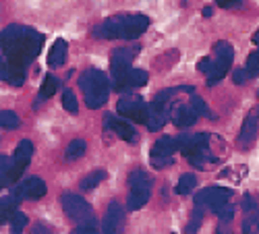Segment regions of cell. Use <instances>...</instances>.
Here are the masks:
<instances>
[{
  "instance_id": "6da1fadb",
  "label": "cell",
  "mask_w": 259,
  "mask_h": 234,
  "mask_svg": "<svg viewBox=\"0 0 259 234\" xmlns=\"http://www.w3.org/2000/svg\"><path fill=\"white\" fill-rule=\"evenodd\" d=\"M3 81L21 87L25 83V71L39 56L44 46V33L27 25H9L3 29Z\"/></svg>"
},
{
  "instance_id": "7a4b0ae2",
  "label": "cell",
  "mask_w": 259,
  "mask_h": 234,
  "mask_svg": "<svg viewBox=\"0 0 259 234\" xmlns=\"http://www.w3.org/2000/svg\"><path fill=\"white\" fill-rule=\"evenodd\" d=\"M149 27V17L143 13H122L106 19L94 27V37L98 39H137Z\"/></svg>"
},
{
  "instance_id": "3957f363",
  "label": "cell",
  "mask_w": 259,
  "mask_h": 234,
  "mask_svg": "<svg viewBox=\"0 0 259 234\" xmlns=\"http://www.w3.org/2000/svg\"><path fill=\"white\" fill-rule=\"evenodd\" d=\"M79 87L83 91L85 104L90 110H98L108 102V93H110V81L108 77L98 71V69H88L79 77Z\"/></svg>"
},
{
  "instance_id": "277c9868",
  "label": "cell",
  "mask_w": 259,
  "mask_h": 234,
  "mask_svg": "<svg viewBox=\"0 0 259 234\" xmlns=\"http://www.w3.org/2000/svg\"><path fill=\"white\" fill-rule=\"evenodd\" d=\"M149 197H152V178L143 170H135L128 178V199H126V207L131 211L141 209Z\"/></svg>"
},
{
  "instance_id": "5b68a950",
  "label": "cell",
  "mask_w": 259,
  "mask_h": 234,
  "mask_svg": "<svg viewBox=\"0 0 259 234\" xmlns=\"http://www.w3.org/2000/svg\"><path fill=\"white\" fill-rule=\"evenodd\" d=\"M232 60H234V50L228 41H218V44L213 46V58H211V71L207 75V85L213 87L215 83H220L226 73L230 71L232 67Z\"/></svg>"
},
{
  "instance_id": "8992f818",
  "label": "cell",
  "mask_w": 259,
  "mask_h": 234,
  "mask_svg": "<svg viewBox=\"0 0 259 234\" xmlns=\"http://www.w3.org/2000/svg\"><path fill=\"white\" fill-rule=\"evenodd\" d=\"M181 150V143L177 137H160L154 147H152V154H149V162L156 170H162L166 166L175 164V152Z\"/></svg>"
},
{
  "instance_id": "52a82bcc",
  "label": "cell",
  "mask_w": 259,
  "mask_h": 234,
  "mask_svg": "<svg viewBox=\"0 0 259 234\" xmlns=\"http://www.w3.org/2000/svg\"><path fill=\"white\" fill-rule=\"evenodd\" d=\"M232 199V189H226V186H205L201 189L199 193L195 195V205L203 207V209H209V211H215L220 205L228 203Z\"/></svg>"
},
{
  "instance_id": "ba28073f",
  "label": "cell",
  "mask_w": 259,
  "mask_h": 234,
  "mask_svg": "<svg viewBox=\"0 0 259 234\" xmlns=\"http://www.w3.org/2000/svg\"><path fill=\"white\" fill-rule=\"evenodd\" d=\"M116 110L124 118H131L135 122H143L145 124L147 116H149V104H145L141 98H135V96H124V98L118 100Z\"/></svg>"
},
{
  "instance_id": "9c48e42d",
  "label": "cell",
  "mask_w": 259,
  "mask_h": 234,
  "mask_svg": "<svg viewBox=\"0 0 259 234\" xmlns=\"http://www.w3.org/2000/svg\"><path fill=\"white\" fill-rule=\"evenodd\" d=\"M62 209L75 224H81V222H88L94 218V209L92 205L81 199L79 195H62Z\"/></svg>"
},
{
  "instance_id": "30bf717a",
  "label": "cell",
  "mask_w": 259,
  "mask_h": 234,
  "mask_svg": "<svg viewBox=\"0 0 259 234\" xmlns=\"http://www.w3.org/2000/svg\"><path fill=\"white\" fill-rule=\"evenodd\" d=\"M104 129L106 131H112L118 139L126 141V143H137L139 135H137V129L128 122L124 116H114V114H106L104 116Z\"/></svg>"
},
{
  "instance_id": "8fae6325",
  "label": "cell",
  "mask_w": 259,
  "mask_h": 234,
  "mask_svg": "<svg viewBox=\"0 0 259 234\" xmlns=\"http://www.w3.org/2000/svg\"><path fill=\"white\" fill-rule=\"evenodd\" d=\"M139 54V46H126V48H118L112 52L110 56V73H112V79L120 77L122 73H126L131 69L135 56Z\"/></svg>"
},
{
  "instance_id": "7c38bea8",
  "label": "cell",
  "mask_w": 259,
  "mask_h": 234,
  "mask_svg": "<svg viewBox=\"0 0 259 234\" xmlns=\"http://www.w3.org/2000/svg\"><path fill=\"white\" fill-rule=\"evenodd\" d=\"M257 133H259V108H251L249 114L243 120L241 133H239V147L243 152H247L249 147H253V143L257 139Z\"/></svg>"
},
{
  "instance_id": "4fadbf2b",
  "label": "cell",
  "mask_w": 259,
  "mask_h": 234,
  "mask_svg": "<svg viewBox=\"0 0 259 234\" xmlns=\"http://www.w3.org/2000/svg\"><path fill=\"white\" fill-rule=\"evenodd\" d=\"M46 182L37 178V176H29L25 180H21V184H17L13 189V195L19 199H41L46 195Z\"/></svg>"
},
{
  "instance_id": "5bb4252c",
  "label": "cell",
  "mask_w": 259,
  "mask_h": 234,
  "mask_svg": "<svg viewBox=\"0 0 259 234\" xmlns=\"http://www.w3.org/2000/svg\"><path fill=\"white\" fill-rule=\"evenodd\" d=\"M149 75L143 71V69H128L126 73H122L120 77L112 79L114 81V89L118 91H128V89H137V87H143L147 83Z\"/></svg>"
},
{
  "instance_id": "9a60e30c",
  "label": "cell",
  "mask_w": 259,
  "mask_h": 234,
  "mask_svg": "<svg viewBox=\"0 0 259 234\" xmlns=\"http://www.w3.org/2000/svg\"><path fill=\"white\" fill-rule=\"evenodd\" d=\"M197 110L193 108V104H183V102H177L175 106H172V112H170V120L175 126H179V129H187V126H193L197 122Z\"/></svg>"
},
{
  "instance_id": "2e32d148",
  "label": "cell",
  "mask_w": 259,
  "mask_h": 234,
  "mask_svg": "<svg viewBox=\"0 0 259 234\" xmlns=\"http://www.w3.org/2000/svg\"><path fill=\"white\" fill-rule=\"evenodd\" d=\"M172 112V104H162V102H152L149 104V116H147V129L149 131H160L162 126L170 120Z\"/></svg>"
},
{
  "instance_id": "e0dca14e",
  "label": "cell",
  "mask_w": 259,
  "mask_h": 234,
  "mask_svg": "<svg viewBox=\"0 0 259 234\" xmlns=\"http://www.w3.org/2000/svg\"><path fill=\"white\" fill-rule=\"evenodd\" d=\"M122 228H124V209L120 207L118 201H110L102 222V230L108 234H114V232H120Z\"/></svg>"
},
{
  "instance_id": "ac0fdd59",
  "label": "cell",
  "mask_w": 259,
  "mask_h": 234,
  "mask_svg": "<svg viewBox=\"0 0 259 234\" xmlns=\"http://www.w3.org/2000/svg\"><path fill=\"white\" fill-rule=\"evenodd\" d=\"M67 56H69V46H67V41H64L62 37L54 39V44L48 52V67H62L64 62H67Z\"/></svg>"
},
{
  "instance_id": "d6986e66",
  "label": "cell",
  "mask_w": 259,
  "mask_h": 234,
  "mask_svg": "<svg viewBox=\"0 0 259 234\" xmlns=\"http://www.w3.org/2000/svg\"><path fill=\"white\" fill-rule=\"evenodd\" d=\"M58 87H60V81H58L54 75H46V77H44V83H41V87H39V93H37V100H35V104H33V108H37V106L44 102V100L52 98V96L58 91Z\"/></svg>"
},
{
  "instance_id": "ffe728a7",
  "label": "cell",
  "mask_w": 259,
  "mask_h": 234,
  "mask_svg": "<svg viewBox=\"0 0 259 234\" xmlns=\"http://www.w3.org/2000/svg\"><path fill=\"white\" fill-rule=\"evenodd\" d=\"M31 156H33V143L29 141V139H23L19 145H17V150H15V162L17 164H21L23 168H27L29 166V162H31Z\"/></svg>"
},
{
  "instance_id": "44dd1931",
  "label": "cell",
  "mask_w": 259,
  "mask_h": 234,
  "mask_svg": "<svg viewBox=\"0 0 259 234\" xmlns=\"http://www.w3.org/2000/svg\"><path fill=\"white\" fill-rule=\"evenodd\" d=\"M85 152H88V143H85L83 139H75L67 145V152H64V160L67 162H75L79 158L85 156Z\"/></svg>"
},
{
  "instance_id": "7402d4cb",
  "label": "cell",
  "mask_w": 259,
  "mask_h": 234,
  "mask_svg": "<svg viewBox=\"0 0 259 234\" xmlns=\"http://www.w3.org/2000/svg\"><path fill=\"white\" fill-rule=\"evenodd\" d=\"M17 203H19V197H15V195L3 197V201H0V216H3V222H11V218L19 211Z\"/></svg>"
},
{
  "instance_id": "603a6c76",
  "label": "cell",
  "mask_w": 259,
  "mask_h": 234,
  "mask_svg": "<svg viewBox=\"0 0 259 234\" xmlns=\"http://www.w3.org/2000/svg\"><path fill=\"white\" fill-rule=\"evenodd\" d=\"M195 186H197V176H195V174H191V172H187V174H183V176L179 178L177 193H179V195H189Z\"/></svg>"
},
{
  "instance_id": "cb8c5ba5",
  "label": "cell",
  "mask_w": 259,
  "mask_h": 234,
  "mask_svg": "<svg viewBox=\"0 0 259 234\" xmlns=\"http://www.w3.org/2000/svg\"><path fill=\"white\" fill-rule=\"evenodd\" d=\"M104 178H106L104 170H96V172L88 174V176L81 180V189H83V191H92V189H96L100 182H104Z\"/></svg>"
},
{
  "instance_id": "d4e9b609",
  "label": "cell",
  "mask_w": 259,
  "mask_h": 234,
  "mask_svg": "<svg viewBox=\"0 0 259 234\" xmlns=\"http://www.w3.org/2000/svg\"><path fill=\"white\" fill-rule=\"evenodd\" d=\"M0 124H3V129L13 131V129H19L21 120H19V116L13 110H3V112H0Z\"/></svg>"
},
{
  "instance_id": "484cf974",
  "label": "cell",
  "mask_w": 259,
  "mask_h": 234,
  "mask_svg": "<svg viewBox=\"0 0 259 234\" xmlns=\"http://www.w3.org/2000/svg\"><path fill=\"white\" fill-rule=\"evenodd\" d=\"M62 106H64V110L71 112V114H77L79 110V104H77V98L71 89H64L62 91Z\"/></svg>"
},
{
  "instance_id": "4316f807",
  "label": "cell",
  "mask_w": 259,
  "mask_h": 234,
  "mask_svg": "<svg viewBox=\"0 0 259 234\" xmlns=\"http://www.w3.org/2000/svg\"><path fill=\"white\" fill-rule=\"evenodd\" d=\"M243 232H259V214H257V209L245 216Z\"/></svg>"
},
{
  "instance_id": "83f0119b",
  "label": "cell",
  "mask_w": 259,
  "mask_h": 234,
  "mask_svg": "<svg viewBox=\"0 0 259 234\" xmlns=\"http://www.w3.org/2000/svg\"><path fill=\"white\" fill-rule=\"evenodd\" d=\"M27 216L23 214V211H17V214L11 218V222H9V226H11V230L13 232H21V230H23L25 226H27Z\"/></svg>"
},
{
  "instance_id": "f1b7e54d",
  "label": "cell",
  "mask_w": 259,
  "mask_h": 234,
  "mask_svg": "<svg viewBox=\"0 0 259 234\" xmlns=\"http://www.w3.org/2000/svg\"><path fill=\"white\" fill-rule=\"evenodd\" d=\"M191 104H193V108L197 110V114H199V116H209V118H215V116L211 114V110L207 108V104H205L201 98L193 96V98H191Z\"/></svg>"
},
{
  "instance_id": "f546056e",
  "label": "cell",
  "mask_w": 259,
  "mask_h": 234,
  "mask_svg": "<svg viewBox=\"0 0 259 234\" xmlns=\"http://www.w3.org/2000/svg\"><path fill=\"white\" fill-rule=\"evenodd\" d=\"M213 214H215V216H218V218H220L222 222H230V220H232V216H234V205H232V203L228 201V203L220 205L218 209H215V211H213Z\"/></svg>"
},
{
  "instance_id": "4dcf8cb0",
  "label": "cell",
  "mask_w": 259,
  "mask_h": 234,
  "mask_svg": "<svg viewBox=\"0 0 259 234\" xmlns=\"http://www.w3.org/2000/svg\"><path fill=\"white\" fill-rule=\"evenodd\" d=\"M245 67L249 69L251 77H259V48H257L253 54H249V58H247V65H245Z\"/></svg>"
},
{
  "instance_id": "1f68e13d",
  "label": "cell",
  "mask_w": 259,
  "mask_h": 234,
  "mask_svg": "<svg viewBox=\"0 0 259 234\" xmlns=\"http://www.w3.org/2000/svg\"><path fill=\"white\" fill-rule=\"evenodd\" d=\"M203 214H205V209L199 207V205H195V211H193V220H191V224L187 226V232H195V230L199 228V224H201V220H203Z\"/></svg>"
},
{
  "instance_id": "d6a6232c",
  "label": "cell",
  "mask_w": 259,
  "mask_h": 234,
  "mask_svg": "<svg viewBox=\"0 0 259 234\" xmlns=\"http://www.w3.org/2000/svg\"><path fill=\"white\" fill-rule=\"evenodd\" d=\"M251 79V73H249V69L247 67H239V69H234V73H232V81L236 83V85H243V83H247Z\"/></svg>"
},
{
  "instance_id": "836d02e7",
  "label": "cell",
  "mask_w": 259,
  "mask_h": 234,
  "mask_svg": "<svg viewBox=\"0 0 259 234\" xmlns=\"http://www.w3.org/2000/svg\"><path fill=\"white\" fill-rule=\"evenodd\" d=\"M96 230H98L96 218H92V220H88V222H81V224L75 226V232H96Z\"/></svg>"
},
{
  "instance_id": "e575fe53",
  "label": "cell",
  "mask_w": 259,
  "mask_h": 234,
  "mask_svg": "<svg viewBox=\"0 0 259 234\" xmlns=\"http://www.w3.org/2000/svg\"><path fill=\"white\" fill-rule=\"evenodd\" d=\"M13 162H15V160H11V158H7V156L0 158V180H3V178H5V176L11 172Z\"/></svg>"
},
{
  "instance_id": "d590c367",
  "label": "cell",
  "mask_w": 259,
  "mask_h": 234,
  "mask_svg": "<svg viewBox=\"0 0 259 234\" xmlns=\"http://www.w3.org/2000/svg\"><path fill=\"white\" fill-rule=\"evenodd\" d=\"M241 207H243V211L245 214H251V211H255L257 209V201L247 193L245 197H243V203H241Z\"/></svg>"
},
{
  "instance_id": "8d00e7d4",
  "label": "cell",
  "mask_w": 259,
  "mask_h": 234,
  "mask_svg": "<svg viewBox=\"0 0 259 234\" xmlns=\"http://www.w3.org/2000/svg\"><path fill=\"white\" fill-rule=\"evenodd\" d=\"M220 9H239L243 7V0H213Z\"/></svg>"
},
{
  "instance_id": "74e56055",
  "label": "cell",
  "mask_w": 259,
  "mask_h": 234,
  "mask_svg": "<svg viewBox=\"0 0 259 234\" xmlns=\"http://www.w3.org/2000/svg\"><path fill=\"white\" fill-rule=\"evenodd\" d=\"M197 71L209 75V71H211V58H201V60L197 62Z\"/></svg>"
},
{
  "instance_id": "f35d334b",
  "label": "cell",
  "mask_w": 259,
  "mask_h": 234,
  "mask_svg": "<svg viewBox=\"0 0 259 234\" xmlns=\"http://www.w3.org/2000/svg\"><path fill=\"white\" fill-rule=\"evenodd\" d=\"M253 44H255V46L259 48V29H257V31L253 33Z\"/></svg>"
},
{
  "instance_id": "ab89813d",
  "label": "cell",
  "mask_w": 259,
  "mask_h": 234,
  "mask_svg": "<svg viewBox=\"0 0 259 234\" xmlns=\"http://www.w3.org/2000/svg\"><path fill=\"white\" fill-rule=\"evenodd\" d=\"M257 96H259V91H257Z\"/></svg>"
}]
</instances>
